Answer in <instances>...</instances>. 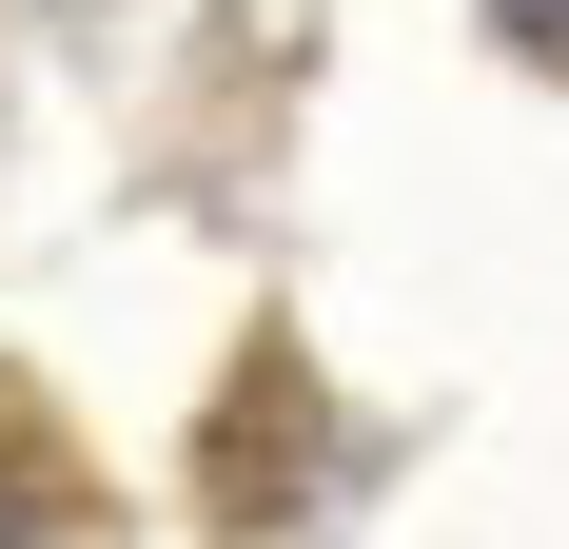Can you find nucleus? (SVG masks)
Segmentation results:
<instances>
[{
	"label": "nucleus",
	"instance_id": "f03ea898",
	"mask_svg": "<svg viewBox=\"0 0 569 549\" xmlns=\"http://www.w3.org/2000/svg\"><path fill=\"white\" fill-rule=\"evenodd\" d=\"M0 549H59V530H40V510H20V491H0Z\"/></svg>",
	"mask_w": 569,
	"mask_h": 549
},
{
	"label": "nucleus",
	"instance_id": "f257e3e1",
	"mask_svg": "<svg viewBox=\"0 0 569 549\" xmlns=\"http://www.w3.org/2000/svg\"><path fill=\"white\" fill-rule=\"evenodd\" d=\"M491 20H511V40H530V59H569V0H491Z\"/></svg>",
	"mask_w": 569,
	"mask_h": 549
}]
</instances>
